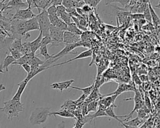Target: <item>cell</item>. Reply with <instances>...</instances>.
Returning <instances> with one entry per match:
<instances>
[{
  "label": "cell",
  "mask_w": 160,
  "mask_h": 128,
  "mask_svg": "<svg viewBox=\"0 0 160 128\" xmlns=\"http://www.w3.org/2000/svg\"><path fill=\"white\" fill-rule=\"evenodd\" d=\"M74 82V79H71V80H68L63 82H53L50 85V87L53 89L59 90L62 92L64 89H67L68 88H69Z\"/></svg>",
  "instance_id": "cell-13"
},
{
  "label": "cell",
  "mask_w": 160,
  "mask_h": 128,
  "mask_svg": "<svg viewBox=\"0 0 160 128\" xmlns=\"http://www.w3.org/2000/svg\"><path fill=\"white\" fill-rule=\"evenodd\" d=\"M92 55V50L91 49H89L86 51H82V52H81L80 54H79L78 56H76V57L72 58V59H70L65 62H61V63H59V64H54V65H52L49 67V69L50 68H52V67H56V66H61V65H63V64H67V63H69L71 61H73L74 60H77V59H84V58H86V57H91V56Z\"/></svg>",
  "instance_id": "cell-9"
},
{
  "label": "cell",
  "mask_w": 160,
  "mask_h": 128,
  "mask_svg": "<svg viewBox=\"0 0 160 128\" xmlns=\"http://www.w3.org/2000/svg\"><path fill=\"white\" fill-rule=\"evenodd\" d=\"M144 105L145 106L150 110V108L151 107V102H150V99L149 98V96H148L147 94H144Z\"/></svg>",
  "instance_id": "cell-42"
},
{
  "label": "cell",
  "mask_w": 160,
  "mask_h": 128,
  "mask_svg": "<svg viewBox=\"0 0 160 128\" xmlns=\"http://www.w3.org/2000/svg\"><path fill=\"white\" fill-rule=\"evenodd\" d=\"M72 128H77V127H75V126H74Z\"/></svg>",
  "instance_id": "cell-52"
},
{
  "label": "cell",
  "mask_w": 160,
  "mask_h": 128,
  "mask_svg": "<svg viewBox=\"0 0 160 128\" xmlns=\"http://www.w3.org/2000/svg\"><path fill=\"white\" fill-rule=\"evenodd\" d=\"M102 0H91V4H90V6L91 7H93V8H95L98 4Z\"/></svg>",
  "instance_id": "cell-47"
},
{
  "label": "cell",
  "mask_w": 160,
  "mask_h": 128,
  "mask_svg": "<svg viewBox=\"0 0 160 128\" xmlns=\"http://www.w3.org/2000/svg\"><path fill=\"white\" fill-rule=\"evenodd\" d=\"M129 0H104L105 5H108L112 2H118L120 3L124 7L128 6Z\"/></svg>",
  "instance_id": "cell-34"
},
{
  "label": "cell",
  "mask_w": 160,
  "mask_h": 128,
  "mask_svg": "<svg viewBox=\"0 0 160 128\" xmlns=\"http://www.w3.org/2000/svg\"><path fill=\"white\" fill-rule=\"evenodd\" d=\"M82 47V41H79L78 42L76 43H68V44H65V46L64 47V48L59 51V52H58L56 54H52V58L54 59H58V60L61 58H62V57L69 54H76V52H72L71 51H73L74 49H76V47Z\"/></svg>",
  "instance_id": "cell-6"
},
{
  "label": "cell",
  "mask_w": 160,
  "mask_h": 128,
  "mask_svg": "<svg viewBox=\"0 0 160 128\" xmlns=\"http://www.w3.org/2000/svg\"><path fill=\"white\" fill-rule=\"evenodd\" d=\"M35 17L38 21L39 31L42 33V37L49 36V26L51 24L46 10L45 9H43Z\"/></svg>",
  "instance_id": "cell-4"
},
{
  "label": "cell",
  "mask_w": 160,
  "mask_h": 128,
  "mask_svg": "<svg viewBox=\"0 0 160 128\" xmlns=\"http://www.w3.org/2000/svg\"><path fill=\"white\" fill-rule=\"evenodd\" d=\"M136 87L134 86H132L131 84H119L118 88L116 89V90L113 92H111L110 94H107V96H109V95H117L118 96L122 94L124 92H128V91H135L136 90Z\"/></svg>",
  "instance_id": "cell-12"
},
{
  "label": "cell",
  "mask_w": 160,
  "mask_h": 128,
  "mask_svg": "<svg viewBox=\"0 0 160 128\" xmlns=\"http://www.w3.org/2000/svg\"><path fill=\"white\" fill-rule=\"evenodd\" d=\"M35 56V54H33L32 52L29 53V54H24L23 56H22L20 58H19L18 59L16 60L12 64V65H19L21 66L22 64H29L31 60L32 59V58Z\"/></svg>",
  "instance_id": "cell-18"
},
{
  "label": "cell",
  "mask_w": 160,
  "mask_h": 128,
  "mask_svg": "<svg viewBox=\"0 0 160 128\" xmlns=\"http://www.w3.org/2000/svg\"><path fill=\"white\" fill-rule=\"evenodd\" d=\"M49 44H52V40L50 37L49 36H44L42 37L41 41V44H40V47L42 46H47Z\"/></svg>",
  "instance_id": "cell-37"
},
{
  "label": "cell",
  "mask_w": 160,
  "mask_h": 128,
  "mask_svg": "<svg viewBox=\"0 0 160 128\" xmlns=\"http://www.w3.org/2000/svg\"><path fill=\"white\" fill-rule=\"evenodd\" d=\"M44 61H42L39 58H38V57L37 56H34L32 59L31 60L29 65L31 67V70L32 69H34L36 67H38V66L42 65L43 63H44Z\"/></svg>",
  "instance_id": "cell-27"
},
{
  "label": "cell",
  "mask_w": 160,
  "mask_h": 128,
  "mask_svg": "<svg viewBox=\"0 0 160 128\" xmlns=\"http://www.w3.org/2000/svg\"><path fill=\"white\" fill-rule=\"evenodd\" d=\"M129 16L134 19H136V20H140V19H144V15L142 13H134V14H130Z\"/></svg>",
  "instance_id": "cell-43"
},
{
  "label": "cell",
  "mask_w": 160,
  "mask_h": 128,
  "mask_svg": "<svg viewBox=\"0 0 160 128\" xmlns=\"http://www.w3.org/2000/svg\"><path fill=\"white\" fill-rule=\"evenodd\" d=\"M62 39H63V43H65V44L76 43L81 41V36H78L66 31L63 33Z\"/></svg>",
  "instance_id": "cell-10"
},
{
  "label": "cell",
  "mask_w": 160,
  "mask_h": 128,
  "mask_svg": "<svg viewBox=\"0 0 160 128\" xmlns=\"http://www.w3.org/2000/svg\"><path fill=\"white\" fill-rule=\"evenodd\" d=\"M66 31L78 36H81L82 34V31H81L73 22L67 25Z\"/></svg>",
  "instance_id": "cell-26"
},
{
  "label": "cell",
  "mask_w": 160,
  "mask_h": 128,
  "mask_svg": "<svg viewBox=\"0 0 160 128\" xmlns=\"http://www.w3.org/2000/svg\"><path fill=\"white\" fill-rule=\"evenodd\" d=\"M41 128H46V127L44 126V127H41Z\"/></svg>",
  "instance_id": "cell-51"
},
{
  "label": "cell",
  "mask_w": 160,
  "mask_h": 128,
  "mask_svg": "<svg viewBox=\"0 0 160 128\" xmlns=\"http://www.w3.org/2000/svg\"><path fill=\"white\" fill-rule=\"evenodd\" d=\"M65 11H66V8L62 4L56 6V15L58 17H59L60 15Z\"/></svg>",
  "instance_id": "cell-41"
},
{
  "label": "cell",
  "mask_w": 160,
  "mask_h": 128,
  "mask_svg": "<svg viewBox=\"0 0 160 128\" xmlns=\"http://www.w3.org/2000/svg\"><path fill=\"white\" fill-rule=\"evenodd\" d=\"M5 89H6L5 86H4L2 84H0V92H1V91H2L5 90Z\"/></svg>",
  "instance_id": "cell-50"
},
{
  "label": "cell",
  "mask_w": 160,
  "mask_h": 128,
  "mask_svg": "<svg viewBox=\"0 0 160 128\" xmlns=\"http://www.w3.org/2000/svg\"><path fill=\"white\" fill-rule=\"evenodd\" d=\"M8 51H9V53L11 54V56H12V57L15 60L18 59L22 56H23V54L19 51H18L16 49H12V48H10V47L8 48Z\"/></svg>",
  "instance_id": "cell-33"
},
{
  "label": "cell",
  "mask_w": 160,
  "mask_h": 128,
  "mask_svg": "<svg viewBox=\"0 0 160 128\" xmlns=\"http://www.w3.org/2000/svg\"><path fill=\"white\" fill-rule=\"evenodd\" d=\"M61 4L66 9L78 7V2L76 0H62Z\"/></svg>",
  "instance_id": "cell-30"
},
{
  "label": "cell",
  "mask_w": 160,
  "mask_h": 128,
  "mask_svg": "<svg viewBox=\"0 0 160 128\" xmlns=\"http://www.w3.org/2000/svg\"><path fill=\"white\" fill-rule=\"evenodd\" d=\"M25 27L26 31L28 33H29L30 31H39V27L38 22V21L36 17H33L25 21Z\"/></svg>",
  "instance_id": "cell-14"
},
{
  "label": "cell",
  "mask_w": 160,
  "mask_h": 128,
  "mask_svg": "<svg viewBox=\"0 0 160 128\" xmlns=\"http://www.w3.org/2000/svg\"><path fill=\"white\" fill-rule=\"evenodd\" d=\"M144 122H145L144 119H139V117H136L134 119L128 120V121H126L125 122H122L124 124H125L126 125H128L129 126L139 127L140 126L143 124V123H144Z\"/></svg>",
  "instance_id": "cell-23"
},
{
  "label": "cell",
  "mask_w": 160,
  "mask_h": 128,
  "mask_svg": "<svg viewBox=\"0 0 160 128\" xmlns=\"http://www.w3.org/2000/svg\"><path fill=\"white\" fill-rule=\"evenodd\" d=\"M118 96L113 94V95H109V96H102V98L98 101V102L101 104H102L103 106H104L106 108L108 107H109L112 105H114V102L115 100L116 99Z\"/></svg>",
  "instance_id": "cell-15"
},
{
  "label": "cell",
  "mask_w": 160,
  "mask_h": 128,
  "mask_svg": "<svg viewBox=\"0 0 160 128\" xmlns=\"http://www.w3.org/2000/svg\"><path fill=\"white\" fill-rule=\"evenodd\" d=\"M22 39H14L11 44L9 45L10 48L16 49L18 51H19L21 52V49H22Z\"/></svg>",
  "instance_id": "cell-29"
},
{
  "label": "cell",
  "mask_w": 160,
  "mask_h": 128,
  "mask_svg": "<svg viewBox=\"0 0 160 128\" xmlns=\"http://www.w3.org/2000/svg\"><path fill=\"white\" fill-rule=\"evenodd\" d=\"M36 14H35L31 10V8L30 7H28L26 9H18L16 10L15 14L12 15L11 20L14 19H18V20H28L29 19L33 17H35Z\"/></svg>",
  "instance_id": "cell-7"
},
{
  "label": "cell",
  "mask_w": 160,
  "mask_h": 128,
  "mask_svg": "<svg viewBox=\"0 0 160 128\" xmlns=\"http://www.w3.org/2000/svg\"><path fill=\"white\" fill-rule=\"evenodd\" d=\"M0 110L5 113L8 119H12L14 117H18L19 113L24 110V104L21 101H16L12 99L3 102V107Z\"/></svg>",
  "instance_id": "cell-1"
},
{
  "label": "cell",
  "mask_w": 160,
  "mask_h": 128,
  "mask_svg": "<svg viewBox=\"0 0 160 128\" xmlns=\"http://www.w3.org/2000/svg\"><path fill=\"white\" fill-rule=\"evenodd\" d=\"M64 31H62L54 26L50 24L49 26V36L52 40L51 47L59 46L63 43V36Z\"/></svg>",
  "instance_id": "cell-5"
},
{
  "label": "cell",
  "mask_w": 160,
  "mask_h": 128,
  "mask_svg": "<svg viewBox=\"0 0 160 128\" xmlns=\"http://www.w3.org/2000/svg\"><path fill=\"white\" fill-rule=\"evenodd\" d=\"M49 107H39L34 109L29 118V122L31 125H41L44 124L50 116Z\"/></svg>",
  "instance_id": "cell-2"
},
{
  "label": "cell",
  "mask_w": 160,
  "mask_h": 128,
  "mask_svg": "<svg viewBox=\"0 0 160 128\" xmlns=\"http://www.w3.org/2000/svg\"><path fill=\"white\" fill-rule=\"evenodd\" d=\"M148 7L151 17V22L153 23L154 26H158L160 24V19L158 14L156 13L155 11L154 10V8L151 5L150 1L148 2Z\"/></svg>",
  "instance_id": "cell-22"
},
{
  "label": "cell",
  "mask_w": 160,
  "mask_h": 128,
  "mask_svg": "<svg viewBox=\"0 0 160 128\" xmlns=\"http://www.w3.org/2000/svg\"><path fill=\"white\" fill-rule=\"evenodd\" d=\"M98 101H92L88 102L87 105V112L89 113V112H96L98 109Z\"/></svg>",
  "instance_id": "cell-31"
},
{
  "label": "cell",
  "mask_w": 160,
  "mask_h": 128,
  "mask_svg": "<svg viewBox=\"0 0 160 128\" xmlns=\"http://www.w3.org/2000/svg\"><path fill=\"white\" fill-rule=\"evenodd\" d=\"M69 87L73 89H76V90H79L82 92V93L88 96H89V95L92 92V91H93L94 88V82H93L91 86L86 87H74V86H70Z\"/></svg>",
  "instance_id": "cell-25"
},
{
  "label": "cell",
  "mask_w": 160,
  "mask_h": 128,
  "mask_svg": "<svg viewBox=\"0 0 160 128\" xmlns=\"http://www.w3.org/2000/svg\"><path fill=\"white\" fill-rule=\"evenodd\" d=\"M81 9H82L83 12H84L85 14H88V13H89V12H90L91 11V10H92V7H91L89 5L86 4H85L81 7Z\"/></svg>",
  "instance_id": "cell-44"
},
{
  "label": "cell",
  "mask_w": 160,
  "mask_h": 128,
  "mask_svg": "<svg viewBox=\"0 0 160 128\" xmlns=\"http://www.w3.org/2000/svg\"><path fill=\"white\" fill-rule=\"evenodd\" d=\"M49 116H54L56 117V116H59L60 117H66V118H72V119H75L76 117H74V116L73 115V114L66 109H61L59 111H57L55 112H51L49 114Z\"/></svg>",
  "instance_id": "cell-21"
},
{
  "label": "cell",
  "mask_w": 160,
  "mask_h": 128,
  "mask_svg": "<svg viewBox=\"0 0 160 128\" xmlns=\"http://www.w3.org/2000/svg\"><path fill=\"white\" fill-rule=\"evenodd\" d=\"M46 69H47L45 67V66H44L43 64H42V65L38 66V67H36V68H35V69H34L31 70V71L28 74L27 76L26 77V78H25L23 81H24V82L28 83V82H29L32 78H33L35 76H36L37 74H38L40 73L41 72H42V71H45V70H46Z\"/></svg>",
  "instance_id": "cell-17"
},
{
  "label": "cell",
  "mask_w": 160,
  "mask_h": 128,
  "mask_svg": "<svg viewBox=\"0 0 160 128\" xmlns=\"http://www.w3.org/2000/svg\"><path fill=\"white\" fill-rule=\"evenodd\" d=\"M11 37L13 39H28L31 35L26 32L25 27V21L11 19Z\"/></svg>",
  "instance_id": "cell-3"
},
{
  "label": "cell",
  "mask_w": 160,
  "mask_h": 128,
  "mask_svg": "<svg viewBox=\"0 0 160 128\" xmlns=\"http://www.w3.org/2000/svg\"><path fill=\"white\" fill-rule=\"evenodd\" d=\"M76 107H77V106H76L74 101L67 100L61 106V109H66V110H68V111L72 112L76 109Z\"/></svg>",
  "instance_id": "cell-24"
},
{
  "label": "cell",
  "mask_w": 160,
  "mask_h": 128,
  "mask_svg": "<svg viewBox=\"0 0 160 128\" xmlns=\"http://www.w3.org/2000/svg\"><path fill=\"white\" fill-rule=\"evenodd\" d=\"M42 38V33L40 32L39 36L36 39H35L34 41L31 42H29V46L31 48V52L33 54H35L36 52L39 49L40 47V44H41V41Z\"/></svg>",
  "instance_id": "cell-19"
},
{
  "label": "cell",
  "mask_w": 160,
  "mask_h": 128,
  "mask_svg": "<svg viewBox=\"0 0 160 128\" xmlns=\"http://www.w3.org/2000/svg\"><path fill=\"white\" fill-rule=\"evenodd\" d=\"M57 128H66L65 127V122L64 121H62L61 122H60L58 124Z\"/></svg>",
  "instance_id": "cell-49"
},
{
  "label": "cell",
  "mask_w": 160,
  "mask_h": 128,
  "mask_svg": "<svg viewBox=\"0 0 160 128\" xmlns=\"http://www.w3.org/2000/svg\"><path fill=\"white\" fill-rule=\"evenodd\" d=\"M39 53L36 55L37 56H42L44 58V61L46 60H48V59H49L51 58H52V55H50L49 53H48V47H47V46H41L39 47Z\"/></svg>",
  "instance_id": "cell-28"
},
{
  "label": "cell",
  "mask_w": 160,
  "mask_h": 128,
  "mask_svg": "<svg viewBox=\"0 0 160 128\" xmlns=\"http://www.w3.org/2000/svg\"><path fill=\"white\" fill-rule=\"evenodd\" d=\"M48 15H55L56 14V6L51 4L50 5L47 9H46Z\"/></svg>",
  "instance_id": "cell-38"
},
{
  "label": "cell",
  "mask_w": 160,
  "mask_h": 128,
  "mask_svg": "<svg viewBox=\"0 0 160 128\" xmlns=\"http://www.w3.org/2000/svg\"><path fill=\"white\" fill-rule=\"evenodd\" d=\"M121 124V126H123L124 128H139V127H132V126H128V125H126L125 124H124L122 122H120Z\"/></svg>",
  "instance_id": "cell-48"
},
{
  "label": "cell",
  "mask_w": 160,
  "mask_h": 128,
  "mask_svg": "<svg viewBox=\"0 0 160 128\" xmlns=\"http://www.w3.org/2000/svg\"><path fill=\"white\" fill-rule=\"evenodd\" d=\"M59 18H60L63 22H64L67 25L70 24L71 22H72V17L68 13L66 12V11L65 12H64L62 14H61L60 15V16L59 17Z\"/></svg>",
  "instance_id": "cell-32"
},
{
  "label": "cell",
  "mask_w": 160,
  "mask_h": 128,
  "mask_svg": "<svg viewBox=\"0 0 160 128\" xmlns=\"http://www.w3.org/2000/svg\"><path fill=\"white\" fill-rule=\"evenodd\" d=\"M31 52V48L29 46V42H25L22 44V49H21V53L24 55L27 54H29Z\"/></svg>",
  "instance_id": "cell-36"
},
{
  "label": "cell",
  "mask_w": 160,
  "mask_h": 128,
  "mask_svg": "<svg viewBox=\"0 0 160 128\" xmlns=\"http://www.w3.org/2000/svg\"><path fill=\"white\" fill-rule=\"evenodd\" d=\"M27 84H28V83L24 82L23 80L21 82H20L19 83H18V89L11 99L13 101H21V96H22L24 89H26Z\"/></svg>",
  "instance_id": "cell-16"
},
{
  "label": "cell",
  "mask_w": 160,
  "mask_h": 128,
  "mask_svg": "<svg viewBox=\"0 0 160 128\" xmlns=\"http://www.w3.org/2000/svg\"><path fill=\"white\" fill-rule=\"evenodd\" d=\"M143 15H144V19L148 21V22H151V14H150V12H149V7L148 6V7L146 8V9L144 10V11L143 12Z\"/></svg>",
  "instance_id": "cell-39"
},
{
  "label": "cell",
  "mask_w": 160,
  "mask_h": 128,
  "mask_svg": "<svg viewBox=\"0 0 160 128\" xmlns=\"http://www.w3.org/2000/svg\"><path fill=\"white\" fill-rule=\"evenodd\" d=\"M28 7V4L27 2H24L22 0H10L8 2L6 3V7L5 11L8 9H26Z\"/></svg>",
  "instance_id": "cell-8"
},
{
  "label": "cell",
  "mask_w": 160,
  "mask_h": 128,
  "mask_svg": "<svg viewBox=\"0 0 160 128\" xmlns=\"http://www.w3.org/2000/svg\"><path fill=\"white\" fill-rule=\"evenodd\" d=\"M48 17H49L50 24L52 26H54L56 24V23L57 22V21H58V19H59V17L56 14H55V15H48Z\"/></svg>",
  "instance_id": "cell-40"
},
{
  "label": "cell",
  "mask_w": 160,
  "mask_h": 128,
  "mask_svg": "<svg viewBox=\"0 0 160 128\" xmlns=\"http://www.w3.org/2000/svg\"><path fill=\"white\" fill-rule=\"evenodd\" d=\"M6 7V3L2 2L0 1V14H2V12L5 11V9Z\"/></svg>",
  "instance_id": "cell-46"
},
{
  "label": "cell",
  "mask_w": 160,
  "mask_h": 128,
  "mask_svg": "<svg viewBox=\"0 0 160 128\" xmlns=\"http://www.w3.org/2000/svg\"><path fill=\"white\" fill-rule=\"evenodd\" d=\"M54 26L64 32L66 31V28H67V24L64 22H63L60 18L58 19V21H57V22Z\"/></svg>",
  "instance_id": "cell-35"
},
{
  "label": "cell",
  "mask_w": 160,
  "mask_h": 128,
  "mask_svg": "<svg viewBox=\"0 0 160 128\" xmlns=\"http://www.w3.org/2000/svg\"><path fill=\"white\" fill-rule=\"evenodd\" d=\"M117 106L114 104V105H112L109 107H108L106 108L105 109V112L108 116V117H110L111 118H113L114 119H116V121H118L119 122H121V120L119 119L120 118H123V117H126V115L125 116H117L116 115V114L114 113V107H116Z\"/></svg>",
  "instance_id": "cell-20"
},
{
  "label": "cell",
  "mask_w": 160,
  "mask_h": 128,
  "mask_svg": "<svg viewBox=\"0 0 160 128\" xmlns=\"http://www.w3.org/2000/svg\"><path fill=\"white\" fill-rule=\"evenodd\" d=\"M20 66L22 67V68L25 70V71L28 74L31 71V67L28 64H22Z\"/></svg>",
  "instance_id": "cell-45"
},
{
  "label": "cell",
  "mask_w": 160,
  "mask_h": 128,
  "mask_svg": "<svg viewBox=\"0 0 160 128\" xmlns=\"http://www.w3.org/2000/svg\"><path fill=\"white\" fill-rule=\"evenodd\" d=\"M16 60L10 54H8L4 59L1 62L0 64V73L8 72V67L9 65L12 64Z\"/></svg>",
  "instance_id": "cell-11"
}]
</instances>
